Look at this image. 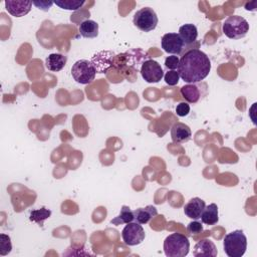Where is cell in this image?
Listing matches in <instances>:
<instances>
[{
	"instance_id": "11",
	"label": "cell",
	"mask_w": 257,
	"mask_h": 257,
	"mask_svg": "<svg viewBox=\"0 0 257 257\" xmlns=\"http://www.w3.org/2000/svg\"><path fill=\"white\" fill-rule=\"evenodd\" d=\"M32 1L22 0H7L5 1V8L9 14L14 17H22L31 10Z\"/></svg>"
},
{
	"instance_id": "8",
	"label": "cell",
	"mask_w": 257,
	"mask_h": 257,
	"mask_svg": "<svg viewBox=\"0 0 257 257\" xmlns=\"http://www.w3.org/2000/svg\"><path fill=\"white\" fill-rule=\"evenodd\" d=\"M141 74L148 83H157L164 77V70L156 60L147 59L141 66Z\"/></svg>"
},
{
	"instance_id": "17",
	"label": "cell",
	"mask_w": 257,
	"mask_h": 257,
	"mask_svg": "<svg viewBox=\"0 0 257 257\" xmlns=\"http://www.w3.org/2000/svg\"><path fill=\"white\" fill-rule=\"evenodd\" d=\"M67 62V56L61 53H51L45 59V67L50 71H60Z\"/></svg>"
},
{
	"instance_id": "21",
	"label": "cell",
	"mask_w": 257,
	"mask_h": 257,
	"mask_svg": "<svg viewBox=\"0 0 257 257\" xmlns=\"http://www.w3.org/2000/svg\"><path fill=\"white\" fill-rule=\"evenodd\" d=\"M134 221V213L133 211L131 210V208L128 206H122L121 209H120V212L119 214L114 217L110 223L117 226V225H120V224H127V223H131Z\"/></svg>"
},
{
	"instance_id": "24",
	"label": "cell",
	"mask_w": 257,
	"mask_h": 257,
	"mask_svg": "<svg viewBox=\"0 0 257 257\" xmlns=\"http://www.w3.org/2000/svg\"><path fill=\"white\" fill-rule=\"evenodd\" d=\"M12 245H11V240L8 235L1 234L0 235V255L5 256L8 253L11 252Z\"/></svg>"
},
{
	"instance_id": "3",
	"label": "cell",
	"mask_w": 257,
	"mask_h": 257,
	"mask_svg": "<svg viewBox=\"0 0 257 257\" xmlns=\"http://www.w3.org/2000/svg\"><path fill=\"white\" fill-rule=\"evenodd\" d=\"M164 252L168 257H185L190 250L188 238L181 233H172L164 241Z\"/></svg>"
},
{
	"instance_id": "5",
	"label": "cell",
	"mask_w": 257,
	"mask_h": 257,
	"mask_svg": "<svg viewBox=\"0 0 257 257\" xmlns=\"http://www.w3.org/2000/svg\"><path fill=\"white\" fill-rule=\"evenodd\" d=\"M96 74V69L90 60L80 59L77 60L71 67V75L73 79L80 84L91 83Z\"/></svg>"
},
{
	"instance_id": "29",
	"label": "cell",
	"mask_w": 257,
	"mask_h": 257,
	"mask_svg": "<svg viewBox=\"0 0 257 257\" xmlns=\"http://www.w3.org/2000/svg\"><path fill=\"white\" fill-rule=\"evenodd\" d=\"M32 4L35 5L37 8H39V9H41V10L48 11L49 8L54 4V2H52V1H43V0H40V1H32Z\"/></svg>"
},
{
	"instance_id": "14",
	"label": "cell",
	"mask_w": 257,
	"mask_h": 257,
	"mask_svg": "<svg viewBox=\"0 0 257 257\" xmlns=\"http://www.w3.org/2000/svg\"><path fill=\"white\" fill-rule=\"evenodd\" d=\"M205 206V201H203L201 198L195 197L190 199L189 202L184 206V213L190 219L198 220L201 218Z\"/></svg>"
},
{
	"instance_id": "10",
	"label": "cell",
	"mask_w": 257,
	"mask_h": 257,
	"mask_svg": "<svg viewBox=\"0 0 257 257\" xmlns=\"http://www.w3.org/2000/svg\"><path fill=\"white\" fill-rule=\"evenodd\" d=\"M115 57L114 52L110 50H102L95 53L91 58V63L94 65L96 72L105 73L109 67L113 64V58Z\"/></svg>"
},
{
	"instance_id": "26",
	"label": "cell",
	"mask_w": 257,
	"mask_h": 257,
	"mask_svg": "<svg viewBox=\"0 0 257 257\" xmlns=\"http://www.w3.org/2000/svg\"><path fill=\"white\" fill-rule=\"evenodd\" d=\"M180 58L177 55H171L166 57L165 59V66L170 70H175L178 68Z\"/></svg>"
},
{
	"instance_id": "7",
	"label": "cell",
	"mask_w": 257,
	"mask_h": 257,
	"mask_svg": "<svg viewBox=\"0 0 257 257\" xmlns=\"http://www.w3.org/2000/svg\"><path fill=\"white\" fill-rule=\"evenodd\" d=\"M121 237L127 246H136L141 244L146 237L145 230L141 224L137 222L127 223L121 231Z\"/></svg>"
},
{
	"instance_id": "2",
	"label": "cell",
	"mask_w": 257,
	"mask_h": 257,
	"mask_svg": "<svg viewBox=\"0 0 257 257\" xmlns=\"http://www.w3.org/2000/svg\"><path fill=\"white\" fill-rule=\"evenodd\" d=\"M224 252L228 257H242L247 249V238L242 230L228 233L223 239Z\"/></svg>"
},
{
	"instance_id": "23",
	"label": "cell",
	"mask_w": 257,
	"mask_h": 257,
	"mask_svg": "<svg viewBox=\"0 0 257 257\" xmlns=\"http://www.w3.org/2000/svg\"><path fill=\"white\" fill-rule=\"evenodd\" d=\"M51 215V211L46 209V208H41V209H36L30 212L29 220L31 222H35L38 224H41L44 220L49 218Z\"/></svg>"
},
{
	"instance_id": "28",
	"label": "cell",
	"mask_w": 257,
	"mask_h": 257,
	"mask_svg": "<svg viewBox=\"0 0 257 257\" xmlns=\"http://www.w3.org/2000/svg\"><path fill=\"white\" fill-rule=\"evenodd\" d=\"M187 230L190 234H199L201 232H203V226L200 222H198L197 220L196 221H193L191 223H189L188 227H187Z\"/></svg>"
},
{
	"instance_id": "20",
	"label": "cell",
	"mask_w": 257,
	"mask_h": 257,
	"mask_svg": "<svg viewBox=\"0 0 257 257\" xmlns=\"http://www.w3.org/2000/svg\"><path fill=\"white\" fill-rule=\"evenodd\" d=\"M79 33L85 38H95L98 35V24L90 19H86L79 24Z\"/></svg>"
},
{
	"instance_id": "15",
	"label": "cell",
	"mask_w": 257,
	"mask_h": 257,
	"mask_svg": "<svg viewBox=\"0 0 257 257\" xmlns=\"http://www.w3.org/2000/svg\"><path fill=\"white\" fill-rule=\"evenodd\" d=\"M218 251L213 241L210 239H202L199 242L196 243L193 251V255L195 257L199 256H211L215 257L217 256Z\"/></svg>"
},
{
	"instance_id": "9",
	"label": "cell",
	"mask_w": 257,
	"mask_h": 257,
	"mask_svg": "<svg viewBox=\"0 0 257 257\" xmlns=\"http://www.w3.org/2000/svg\"><path fill=\"white\" fill-rule=\"evenodd\" d=\"M161 45H162V48L164 49V51H166L167 53H170L172 55L181 54L185 47V44L182 41L179 34L175 33V32L166 33L162 37Z\"/></svg>"
},
{
	"instance_id": "19",
	"label": "cell",
	"mask_w": 257,
	"mask_h": 257,
	"mask_svg": "<svg viewBox=\"0 0 257 257\" xmlns=\"http://www.w3.org/2000/svg\"><path fill=\"white\" fill-rule=\"evenodd\" d=\"M201 220L204 224L213 226L218 223L219 221V213H218V206L215 203H212L208 206H205L202 215Z\"/></svg>"
},
{
	"instance_id": "25",
	"label": "cell",
	"mask_w": 257,
	"mask_h": 257,
	"mask_svg": "<svg viewBox=\"0 0 257 257\" xmlns=\"http://www.w3.org/2000/svg\"><path fill=\"white\" fill-rule=\"evenodd\" d=\"M164 80L168 85L174 86V85L178 84V82L180 80V75H179L178 71H176V70H169L164 75Z\"/></svg>"
},
{
	"instance_id": "1",
	"label": "cell",
	"mask_w": 257,
	"mask_h": 257,
	"mask_svg": "<svg viewBox=\"0 0 257 257\" xmlns=\"http://www.w3.org/2000/svg\"><path fill=\"white\" fill-rule=\"evenodd\" d=\"M211 61L208 55L198 48L186 51L180 58L177 71L187 83H198L210 73Z\"/></svg>"
},
{
	"instance_id": "27",
	"label": "cell",
	"mask_w": 257,
	"mask_h": 257,
	"mask_svg": "<svg viewBox=\"0 0 257 257\" xmlns=\"http://www.w3.org/2000/svg\"><path fill=\"white\" fill-rule=\"evenodd\" d=\"M190 112V105L188 102H180L176 106V113L179 116H186Z\"/></svg>"
},
{
	"instance_id": "13",
	"label": "cell",
	"mask_w": 257,
	"mask_h": 257,
	"mask_svg": "<svg viewBox=\"0 0 257 257\" xmlns=\"http://www.w3.org/2000/svg\"><path fill=\"white\" fill-rule=\"evenodd\" d=\"M192 131L189 125L183 122H176L171 128L172 141L176 144H183L191 140Z\"/></svg>"
},
{
	"instance_id": "22",
	"label": "cell",
	"mask_w": 257,
	"mask_h": 257,
	"mask_svg": "<svg viewBox=\"0 0 257 257\" xmlns=\"http://www.w3.org/2000/svg\"><path fill=\"white\" fill-rule=\"evenodd\" d=\"M54 4L61 9L75 11L81 8L85 4V1L84 0H56L54 1Z\"/></svg>"
},
{
	"instance_id": "6",
	"label": "cell",
	"mask_w": 257,
	"mask_h": 257,
	"mask_svg": "<svg viewBox=\"0 0 257 257\" xmlns=\"http://www.w3.org/2000/svg\"><path fill=\"white\" fill-rule=\"evenodd\" d=\"M133 22L135 26L140 30L144 32H150L157 27L159 19L153 8L144 7L135 13Z\"/></svg>"
},
{
	"instance_id": "16",
	"label": "cell",
	"mask_w": 257,
	"mask_h": 257,
	"mask_svg": "<svg viewBox=\"0 0 257 257\" xmlns=\"http://www.w3.org/2000/svg\"><path fill=\"white\" fill-rule=\"evenodd\" d=\"M133 213H134V221L143 225V224H147L151 219L156 217L158 215V210L155 206L148 205L145 208H139L133 211Z\"/></svg>"
},
{
	"instance_id": "4",
	"label": "cell",
	"mask_w": 257,
	"mask_h": 257,
	"mask_svg": "<svg viewBox=\"0 0 257 257\" xmlns=\"http://www.w3.org/2000/svg\"><path fill=\"white\" fill-rule=\"evenodd\" d=\"M223 33L230 39H241L249 31L248 21L239 15L229 16L222 25Z\"/></svg>"
},
{
	"instance_id": "18",
	"label": "cell",
	"mask_w": 257,
	"mask_h": 257,
	"mask_svg": "<svg viewBox=\"0 0 257 257\" xmlns=\"http://www.w3.org/2000/svg\"><path fill=\"white\" fill-rule=\"evenodd\" d=\"M179 36L185 45H190L196 42L198 37V29L192 23H187L179 28Z\"/></svg>"
},
{
	"instance_id": "12",
	"label": "cell",
	"mask_w": 257,
	"mask_h": 257,
	"mask_svg": "<svg viewBox=\"0 0 257 257\" xmlns=\"http://www.w3.org/2000/svg\"><path fill=\"white\" fill-rule=\"evenodd\" d=\"M199 83H187L181 87V94L188 102L197 103L205 95L206 91H203Z\"/></svg>"
}]
</instances>
